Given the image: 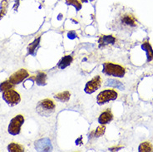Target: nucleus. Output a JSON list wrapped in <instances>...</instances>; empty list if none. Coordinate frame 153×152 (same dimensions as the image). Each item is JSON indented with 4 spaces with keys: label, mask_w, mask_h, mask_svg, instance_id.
I'll list each match as a JSON object with an SVG mask.
<instances>
[{
    "label": "nucleus",
    "mask_w": 153,
    "mask_h": 152,
    "mask_svg": "<svg viewBox=\"0 0 153 152\" xmlns=\"http://www.w3.org/2000/svg\"><path fill=\"white\" fill-rule=\"evenodd\" d=\"M56 105L53 100L44 99L40 101L36 107V110L42 116H50L55 111Z\"/></svg>",
    "instance_id": "1"
},
{
    "label": "nucleus",
    "mask_w": 153,
    "mask_h": 152,
    "mask_svg": "<svg viewBox=\"0 0 153 152\" xmlns=\"http://www.w3.org/2000/svg\"><path fill=\"white\" fill-rule=\"evenodd\" d=\"M102 72L107 76H112L115 77H123L125 75V68L121 65L114 64L112 62L103 63Z\"/></svg>",
    "instance_id": "2"
},
{
    "label": "nucleus",
    "mask_w": 153,
    "mask_h": 152,
    "mask_svg": "<svg viewBox=\"0 0 153 152\" xmlns=\"http://www.w3.org/2000/svg\"><path fill=\"white\" fill-rule=\"evenodd\" d=\"M117 92L115 90L111 89H107L104 91H101L99 94L97 96V102L98 103V105L102 106L106 103L109 102L110 101H114L117 98Z\"/></svg>",
    "instance_id": "3"
},
{
    "label": "nucleus",
    "mask_w": 153,
    "mask_h": 152,
    "mask_svg": "<svg viewBox=\"0 0 153 152\" xmlns=\"http://www.w3.org/2000/svg\"><path fill=\"white\" fill-rule=\"evenodd\" d=\"M24 123V117L22 115H18L12 119L8 125V131L12 136H17L20 133L21 126Z\"/></svg>",
    "instance_id": "4"
},
{
    "label": "nucleus",
    "mask_w": 153,
    "mask_h": 152,
    "mask_svg": "<svg viewBox=\"0 0 153 152\" xmlns=\"http://www.w3.org/2000/svg\"><path fill=\"white\" fill-rule=\"evenodd\" d=\"M3 99L4 102L10 107L18 105L21 101V97H20L19 92H17L15 90H13L12 88L7 91H3Z\"/></svg>",
    "instance_id": "5"
},
{
    "label": "nucleus",
    "mask_w": 153,
    "mask_h": 152,
    "mask_svg": "<svg viewBox=\"0 0 153 152\" xmlns=\"http://www.w3.org/2000/svg\"><path fill=\"white\" fill-rule=\"evenodd\" d=\"M102 84L101 77L100 76H96L92 80L87 82L84 87V91L87 94H92L95 92L97 89H99Z\"/></svg>",
    "instance_id": "6"
},
{
    "label": "nucleus",
    "mask_w": 153,
    "mask_h": 152,
    "mask_svg": "<svg viewBox=\"0 0 153 152\" xmlns=\"http://www.w3.org/2000/svg\"><path fill=\"white\" fill-rule=\"evenodd\" d=\"M28 72L27 70L25 69H20L18 72H14L12 76L9 77V81L11 82L13 85H18V84L21 83L22 82L27 79L28 77Z\"/></svg>",
    "instance_id": "7"
},
{
    "label": "nucleus",
    "mask_w": 153,
    "mask_h": 152,
    "mask_svg": "<svg viewBox=\"0 0 153 152\" xmlns=\"http://www.w3.org/2000/svg\"><path fill=\"white\" fill-rule=\"evenodd\" d=\"M112 119H113V115L111 113V110L107 109L100 115V116L98 117V123H100L101 125H106L107 123L111 122Z\"/></svg>",
    "instance_id": "8"
},
{
    "label": "nucleus",
    "mask_w": 153,
    "mask_h": 152,
    "mask_svg": "<svg viewBox=\"0 0 153 152\" xmlns=\"http://www.w3.org/2000/svg\"><path fill=\"white\" fill-rule=\"evenodd\" d=\"M115 42H116V38L113 36H106V35L101 36L98 40L100 47L108 45V44H113Z\"/></svg>",
    "instance_id": "9"
},
{
    "label": "nucleus",
    "mask_w": 153,
    "mask_h": 152,
    "mask_svg": "<svg viewBox=\"0 0 153 152\" xmlns=\"http://www.w3.org/2000/svg\"><path fill=\"white\" fill-rule=\"evenodd\" d=\"M40 39L41 38L38 37V38H36L33 42L29 44L28 47H27V50H28V53L33 55V56H35L36 55V53L38 51V48L39 47V45H40Z\"/></svg>",
    "instance_id": "10"
},
{
    "label": "nucleus",
    "mask_w": 153,
    "mask_h": 152,
    "mask_svg": "<svg viewBox=\"0 0 153 152\" xmlns=\"http://www.w3.org/2000/svg\"><path fill=\"white\" fill-rule=\"evenodd\" d=\"M122 22L123 23H125L126 25H129V26H136L137 25V22H136V19L133 15L131 14H126L122 18Z\"/></svg>",
    "instance_id": "11"
},
{
    "label": "nucleus",
    "mask_w": 153,
    "mask_h": 152,
    "mask_svg": "<svg viewBox=\"0 0 153 152\" xmlns=\"http://www.w3.org/2000/svg\"><path fill=\"white\" fill-rule=\"evenodd\" d=\"M72 62H73V57L72 56H70V55L65 56V57H63L62 58L61 61L59 62L58 67L60 69L66 68L67 67H68L69 65L72 63Z\"/></svg>",
    "instance_id": "12"
},
{
    "label": "nucleus",
    "mask_w": 153,
    "mask_h": 152,
    "mask_svg": "<svg viewBox=\"0 0 153 152\" xmlns=\"http://www.w3.org/2000/svg\"><path fill=\"white\" fill-rule=\"evenodd\" d=\"M142 49L146 53V56H147V61L150 62L153 60V50L152 47L149 44L148 42H145L142 46Z\"/></svg>",
    "instance_id": "13"
},
{
    "label": "nucleus",
    "mask_w": 153,
    "mask_h": 152,
    "mask_svg": "<svg viewBox=\"0 0 153 152\" xmlns=\"http://www.w3.org/2000/svg\"><path fill=\"white\" fill-rule=\"evenodd\" d=\"M70 96H71V93L69 91H63V92H61V93H58L57 95H55V98L60 101L62 102H68V100L70 99Z\"/></svg>",
    "instance_id": "14"
},
{
    "label": "nucleus",
    "mask_w": 153,
    "mask_h": 152,
    "mask_svg": "<svg viewBox=\"0 0 153 152\" xmlns=\"http://www.w3.org/2000/svg\"><path fill=\"white\" fill-rule=\"evenodd\" d=\"M46 79L47 76L44 72H39L37 76H34L35 82H36V83L38 84V86L46 85Z\"/></svg>",
    "instance_id": "15"
},
{
    "label": "nucleus",
    "mask_w": 153,
    "mask_h": 152,
    "mask_svg": "<svg viewBox=\"0 0 153 152\" xmlns=\"http://www.w3.org/2000/svg\"><path fill=\"white\" fill-rule=\"evenodd\" d=\"M139 151L140 152H152L153 151V145L151 142L146 141L142 142L139 146Z\"/></svg>",
    "instance_id": "16"
},
{
    "label": "nucleus",
    "mask_w": 153,
    "mask_h": 152,
    "mask_svg": "<svg viewBox=\"0 0 153 152\" xmlns=\"http://www.w3.org/2000/svg\"><path fill=\"white\" fill-rule=\"evenodd\" d=\"M8 151L9 152H23L24 148L21 145L17 144V143H11L8 145Z\"/></svg>",
    "instance_id": "17"
},
{
    "label": "nucleus",
    "mask_w": 153,
    "mask_h": 152,
    "mask_svg": "<svg viewBox=\"0 0 153 152\" xmlns=\"http://www.w3.org/2000/svg\"><path fill=\"white\" fill-rule=\"evenodd\" d=\"M106 85L107 86H111V87H117L118 89H121L123 90L124 89V87L122 82H120L118 81L117 80H113V79H109V80L107 81L106 82Z\"/></svg>",
    "instance_id": "18"
},
{
    "label": "nucleus",
    "mask_w": 153,
    "mask_h": 152,
    "mask_svg": "<svg viewBox=\"0 0 153 152\" xmlns=\"http://www.w3.org/2000/svg\"><path fill=\"white\" fill-rule=\"evenodd\" d=\"M7 8H8V2H7V0H2L1 4H0V19L6 14Z\"/></svg>",
    "instance_id": "19"
},
{
    "label": "nucleus",
    "mask_w": 153,
    "mask_h": 152,
    "mask_svg": "<svg viewBox=\"0 0 153 152\" xmlns=\"http://www.w3.org/2000/svg\"><path fill=\"white\" fill-rule=\"evenodd\" d=\"M13 87V84L10 81H5L4 82H2V83L0 84V91H7V90H9V89H11Z\"/></svg>",
    "instance_id": "20"
},
{
    "label": "nucleus",
    "mask_w": 153,
    "mask_h": 152,
    "mask_svg": "<svg viewBox=\"0 0 153 152\" xmlns=\"http://www.w3.org/2000/svg\"><path fill=\"white\" fill-rule=\"evenodd\" d=\"M66 4L68 5H72L74 8H76V11L80 10L82 8V4H80V2L78 0H65Z\"/></svg>",
    "instance_id": "21"
},
{
    "label": "nucleus",
    "mask_w": 153,
    "mask_h": 152,
    "mask_svg": "<svg viewBox=\"0 0 153 152\" xmlns=\"http://www.w3.org/2000/svg\"><path fill=\"white\" fill-rule=\"evenodd\" d=\"M105 130H106V127L104 125L98 126L95 130V137H101L102 136H103L105 133Z\"/></svg>",
    "instance_id": "22"
},
{
    "label": "nucleus",
    "mask_w": 153,
    "mask_h": 152,
    "mask_svg": "<svg viewBox=\"0 0 153 152\" xmlns=\"http://www.w3.org/2000/svg\"><path fill=\"white\" fill-rule=\"evenodd\" d=\"M68 38L69 39H74V38H76V33H75L74 31H70L68 33Z\"/></svg>",
    "instance_id": "23"
},
{
    "label": "nucleus",
    "mask_w": 153,
    "mask_h": 152,
    "mask_svg": "<svg viewBox=\"0 0 153 152\" xmlns=\"http://www.w3.org/2000/svg\"><path fill=\"white\" fill-rule=\"evenodd\" d=\"M82 2H83V3H88V0H81Z\"/></svg>",
    "instance_id": "24"
}]
</instances>
